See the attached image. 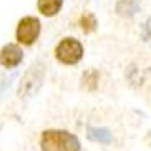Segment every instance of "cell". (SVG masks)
I'll use <instances>...</instances> for the list:
<instances>
[{"label":"cell","instance_id":"obj_1","mask_svg":"<svg viewBox=\"0 0 151 151\" xmlns=\"http://www.w3.org/2000/svg\"><path fill=\"white\" fill-rule=\"evenodd\" d=\"M42 151H80V141L75 134L63 129H47L42 133Z\"/></svg>","mask_w":151,"mask_h":151},{"label":"cell","instance_id":"obj_2","mask_svg":"<svg viewBox=\"0 0 151 151\" xmlns=\"http://www.w3.org/2000/svg\"><path fill=\"white\" fill-rule=\"evenodd\" d=\"M43 80H45V70H43V65L38 62L32 68H28L27 73L23 75L20 86H18V96L23 98V100L33 96L42 88Z\"/></svg>","mask_w":151,"mask_h":151},{"label":"cell","instance_id":"obj_3","mask_svg":"<svg viewBox=\"0 0 151 151\" xmlns=\"http://www.w3.org/2000/svg\"><path fill=\"white\" fill-rule=\"evenodd\" d=\"M55 57L65 65H76L83 57V47L76 38H63L55 48Z\"/></svg>","mask_w":151,"mask_h":151},{"label":"cell","instance_id":"obj_4","mask_svg":"<svg viewBox=\"0 0 151 151\" xmlns=\"http://www.w3.org/2000/svg\"><path fill=\"white\" fill-rule=\"evenodd\" d=\"M17 40L22 45L35 43L40 35V22L35 17H23L17 27Z\"/></svg>","mask_w":151,"mask_h":151},{"label":"cell","instance_id":"obj_5","mask_svg":"<svg viewBox=\"0 0 151 151\" xmlns=\"http://www.w3.org/2000/svg\"><path fill=\"white\" fill-rule=\"evenodd\" d=\"M23 60V52L22 48L15 43L5 45L0 50V65L5 68H14Z\"/></svg>","mask_w":151,"mask_h":151},{"label":"cell","instance_id":"obj_6","mask_svg":"<svg viewBox=\"0 0 151 151\" xmlns=\"http://www.w3.org/2000/svg\"><path fill=\"white\" fill-rule=\"evenodd\" d=\"M86 136L91 139V141H96V143H103V145H110L113 141V134L108 128H96V126H91L88 128V133Z\"/></svg>","mask_w":151,"mask_h":151},{"label":"cell","instance_id":"obj_7","mask_svg":"<svg viewBox=\"0 0 151 151\" xmlns=\"http://www.w3.org/2000/svg\"><path fill=\"white\" fill-rule=\"evenodd\" d=\"M63 5V0H38V10H40V14H43L45 17H53L60 12Z\"/></svg>","mask_w":151,"mask_h":151},{"label":"cell","instance_id":"obj_8","mask_svg":"<svg viewBox=\"0 0 151 151\" xmlns=\"http://www.w3.org/2000/svg\"><path fill=\"white\" fill-rule=\"evenodd\" d=\"M138 10V0H120L118 5H116V12L120 15H126V17H131L133 14H136Z\"/></svg>","mask_w":151,"mask_h":151},{"label":"cell","instance_id":"obj_9","mask_svg":"<svg viewBox=\"0 0 151 151\" xmlns=\"http://www.w3.org/2000/svg\"><path fill=\"white\" fill-rule=\"evenodd\" d=\"M96 25H98L96 17H95L91 12H85V14L80 17V27H81V30H83L85 33H91V32H95Z\"/></svg>","mask_w":151,"mask_h":151},{"label":"cell","instance_id":"obj_10","mask_svg":"<svg viewBox=\"0 0 151 151\" xmlns=\"http://www.w3.org/2000/svg\"><path fill=\"white\" fill-rule=\"evenodd\" d=\"M145 37L151 40V18L148 20L146 23H145Z\"/></svg>","mask_w":151,"mask_h":151},{"label":"cell","instance_id":"obj_11","mask_svg":"<svg viewBox=\"0 0 151 151\" xmlns=\"http://www.w3.org/2000/svg\"><path fill=\"white\" fill-rule=\"evenodd\" d=\"M150 71H151V70H150Z\"/></svg>","mask_w":151,"mask_h":151}]
</instances>
